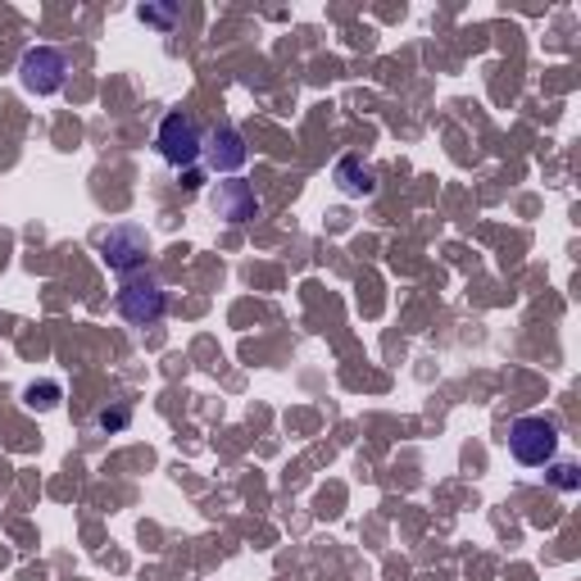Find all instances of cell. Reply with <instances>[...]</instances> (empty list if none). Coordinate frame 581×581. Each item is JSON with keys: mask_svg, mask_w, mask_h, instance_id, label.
<instances>
[{"mask_svg": "<svg viewBox=\"0 0 581 581\" xmlns=\"http://www.w3.org/2000/svg\"><path fill=\"white\" fill-rule=\"evenodd\" d=\"M509 450H513V459L527 463V468L550 463L554 450H559V422H554V418H537V414L518 418V422L509 427Z\"/></svg>", "mask_w": 581, "mask_h": 581, "instance_id": "cell-1", "label": "cell"}, {"mask_svg": "<svg viewBox=\"0 0 581 581\" xmlns=\"http://www.w3.org/2000/svg\"><path fill=\"white\" fill-rule=\"evenodd\" d=\"M201 145H205V132L196 128V119L186 114H169L160 123V155L173 164V169H191L201 160Z\"/></svg>", "mask_w": 581, "mask_h": 581, "instance_id": "cell-2", "label": "cell"}, {"mask_svg": "<svg viewBox=\"0 0 581 581\" xmlns=\"http://www.w3.org/2000/svg\"><path fill=\"white\" fill-rule=\"evenodd\" d=\"M169 309V296H164V286L155 277H145V282H123L119 290V314L132 323V327H155Z\"/></svg>", "mask_w": 581, "mask_h": 581, "instance_id": "cell-3", "label": "cell"}, {"mask_svg": "<svg viewBox=\"0 0 581 581\" xmlns=\"http://www.w3.org/2000/svg\"><path fill=\"white\" fill-rule=\"evenodd\" d=\"M19 82H23V91H37V95L60 91L64 86V55L51 51V45H37L19 64Z\"/></svg>", "mask_w": 581, "mask_h": 581, "instance_id": "cell-4", "label": "cell"}, {"mask_svg": "<svg viewBox=\"0 0 581 581\" xmlns=\"http://www.w3.org/2000/svg\"><path fill=\"white\" fill-rule=\"evenodd\" d=\"M201 160L210 164V173H236L241 164L251 160L246 136H241L236 128H214V132L205 136V145H201Z\"/></svg>", "mask_w": 581, "mask_h": 581, "instance_id": "cell-5", "label": "cell"}, {"mask_svg": "<svg viewBox=\"0 0 581 581\" xmlns=\"http://www.w3.org/2000/svg\"><path fill=\"white\" fill-rule=\"evenodd\" d=\"M101 255L114 273H128L136 264H145V232L141 227H114L101 236Z\"/></svg>", "mask_w": 581, "mask_h": 581, "instance_id": "cell-6", "label": "cell"}, {"mask_svg": "<svg viewBox=\"0 0 581 581\" xmlns=\"http://www.w3.org/2000/svg\"><path fill=\"white\" fill-rule=\"evenodd\" d=\"M214 214L227 223H251L259 214V201L246 182H218L214 186Z\"/></svg>", "mask_w": 581, "mask_h": 581, "instance_id": "cell-7", "label": "cell"}, {"mask_svg": "<svg viewBox=\"0 0 581 581\" xmlns=\"http://www.w3.org/2000/svg\"><path fill=\"white\" fill-rule=\"evenodd\" d=\"M336 182H342L346 196H373V186H377L373 169H364L359 160H342V164H336Z\"/></svg>", "mask_w": 581, "mask_h": 581, "instance_id": "cell-8", "label": "cell"}, {"mask_svg": "<svg viewBox=\"0 0 581 581\" xmlns=\"http://www.w3.org/2000/svg\"><path fill=\"white\" fill-rule=\"evenodd\" d=\"M128 418H132V414H128V405H119L114 414H110V409L101 414V427H105V431H119V427H128Z\"/></svg>", "mask_w": 581, "mask_h": 581, "instance_id": "cell-9", "label": "cell"}, {"mask_svg": "<svg viewBox=\"0 0 581 581\" xmlns=\"http://www.w3.org/2000/svg\"><path fill=\"white\" fill-rule=\"evenodd\" d=\"M32 405H55V396H60V386H32Z\"/></svg>", "mask_w": 581, "mask_h": 581, "instance_id": "cell-10", "label": "cell"}, {"mask_svg": "<svg viewBox=\"0 0 581 581\" xmlns=\"http://www.w3.org/2000/svg\"><path fill=\"white\" fill-rule=\"evenodd\" d=\"M554 472H559L554 481H559V487H563V491H572V487H577V477H572L577 468H572V463H563V468H554Z\"/></svg>", "mask_w": 581, "mask_h": 581, "instance_id": "cell-11", "label": "cell"}, {"mask_svg": "<svg viewBox=\"0 0 581 581\" xmlns=\"http://www.w3.org/2000/svg\"><path fill=\"white\" fill-rule=\"evenodd\" d=\"M141 19H155V23H169L173 10H141Z\"/></svg>", "mask_w": 581, "mask_h": 581, "instance_id": "cell-12", "label": "cell"}]
</instances>
